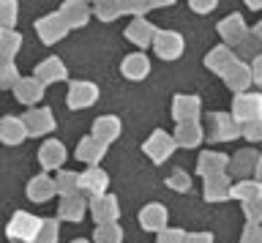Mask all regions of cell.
Masks as SVG:
<instances>
[{"label": "cell", "instance_id": "cell-31", "mask_svg": "<svg viewBox=\"0 0 262 243\" xmlns=\"http://www.w3.org/2000/svg\"><path fill=\"white\" fill-rule=\"evenodd\" d=\"M55 191L60 197H71V194H79V172H71V169H60L55 178Z\"/></svg>", "mask_w": 262, "mask_h": 243}, {"label": "cell", "instance_id": "cell-18", "mask_svg": "<svg viewBox=\"0 0 262 243\" xmlns=\"http://www.w3.org/2000/svg\"><path fill=\"white\" fill-rule=\"evenodd\" d=\"M139 224H142V230H147V232H161V230H167V208L159 205V202L145 205L142 213H139Z\"/></svg>", "mask_w": 262, "mask_h": 243}, {"label": "cell", "instance_id": "cell-23", "mask_svg": "<svg viewBox=\"0 0 262 243\" xmlns=\"http://www.w3.org/2000/svg\"><path fill=\"white\" fill-rule=\"evenodd\" d=\"M120 71H123V77H126V79L139 82V79H145L147 71H150V60H147V55L134 52V55H128V58L120 63Z\"/></svg>", "mask_w": 262, "mask_h": 243}, {"label": "cell", "instance_id": "cell-25", "mask_svg": "<svg viewBox=\"0 0 262 243\" xmlns=\"http://www.w3.org/2000/svg\"><path fill=\"white\" fill-rule=\"evenodd\" d=\"M156 33H159V30H156L147 19H142V17L134 19V22H131V25L126 28V38H128V41H134L137 47H147V44H153Z\"/></svg>", "mask_w": 262, "mask_h": 243}, {"label": "cell", "instance_id": "cell-1", "mask_svg": "<svg viewBox=\"0 0 262 243\" xmlns=\"http://www.w3.org/2000/svg\"><path fill=\"white\" fill-rule=\"evenodd\" d=\"M38 227H41V218L19 210V213L11 216V222L6 227V235L11 238V243H36Z\"/></svg>", "mask_w": 262, "mask_h": 243}, {"label": "cell", "instance_id": "cell-15", "mask_svg": "<svg viewBox=\"0 0 262 243\" xmlns=\"http://www.w3.org/2000/svg\"><path fill=\"white\" fill-rule=\"evenodd\" d=\"M88 210V200L82 194H71V197H60V205H57V218L63 222H82Z\"/></svg>", "mask_w": 262, "mask_h": 243}, {"label": "cell", "instance_id": "cell-45", "mask_svg": "<svg viewBox=\"0 0 262 243\" xmlns=\"http://www.w3.org/2000/svg\"><path fill=\"white\" fill-rule=\"evenodd\" d=\"M183 243H213V238L208 232H194V235H186Z\"/></svg>", "mask_w": 262, "mask_h": 243}, {"label": "cell", "instance_id": "cell-50", "mask_svg": "<svg viewBox=\"0 0 262 243\" xmlns=\"http://www.w3.org/2000/svg\"><path fill=\"white\" fill-rule=\"evenodd\" d=\"M71 243H90V240H85V238H77V240H71Z\"/></svg>", "mask_w": 262, "mask_h": 243}, {"label": "cell", "instance_id": "cell-48", "mask_svg": "<svg viewBox=\"0 0 262 243\" xmlns=\"http://www.w3.org/2000/svg\"><path fill=\"white\" fill-rule=\"evenodd\" d=\"M254 38H257V41H262V22H259L257 28H254Z\"/></svg>", "mask_w": 262, "mask_h": 243}, {"label": "cell", "instance_id": "cell-33", "mask_svg": "<svg viewBox=\"0 0 262 243\" xmlns=\"http://www.w3.org/2000/svg\"><path fill=\"white\" fill-rule=\"evenodd\" d=\"M22 47V36L16 30H0V60H14Z\"/></svg>", "mask_w": 262, "mask_h": 243}, {"label": "cell", "instance_id": "cell-34", "mask_svg": "<svg viewBox=\"0 0 262 243\" xmlns=\"http://www.w3.org/2000/svg\"><path fill=\"white\" fill-rule=\"evenodd\" d=\"M90 11H93L101 22H112V19H118V17H123V14H126V3H115V0H112V3H110V0H98V3H96Z\"/></svg>", "mask_w": 262, "mask_h": 243}, {"label": "cell", "instance_id": "cell-9", "mask_svg": "<svg viewBox=\"0 0 262 243\" xmlns=\"http://www.w3.org/2000/svg\"><path fill=\"white\" fill-rule=\"evenodd\" d=\"M241 137V126L235 123L232 115H224V112H216L210 115V140L213 142H227Z\"/></svg>", "mask_w": 262, "mask_h": 243}, {"label": "cell", "instance_id": "cell-16", "mask_svg": "<svg viewBox=\"0 0 262 243\" xmlns=\"http://www.w3.org/2000/svg\"><path fill=\"white\" fill-rule=\"evenodd\" d=\"M224 82H227V87L229 91H235L237 96H241L246 87L251 85V69L246 66L243 60H235L232 66H229L227 71H224Z\"/></svg>", "mask_w": 262, "mask_h": 243}, {"label": "cell", "instance_id": "cell-28", "mask_svg": "<svg viewBox=\"0 0 262 243\" xmlns=\"http://www.w3.org/2000/svg\"><path fill=\"white\" fill-rule=\"evenodd\" d=\"M104 153H106V145L104 142L93 140V137H85V140L79 142V148H77V159L85 161V164H90V167H96L98 161L104 159Z\"/></svg>", "mask_w": 262, "mask_h": 243}, {"label": "cell", "instance_id": "cell-43", "mask_svg": "<svg viewBox=\"0 0 262 243\" xmlns=\"http://www.w3.org/2000/svg\"><path fill=\"white\" fill-rule=\"evenodd\" d=\"M183 238H186L183 230H161L156 243H183Z\"/></svg>", "mask_w": 262, "mask_h": 243}, {"label": "cell", "instance_id": "cell-7", "mask_svg": "<svg viewBox=\"0 0 262 243\" xmlns=\"http://www.w3.org/2000/svg\"><path fill=\"white\" fill-rule=\"evenodd\" d=\"M22 123H25V131L30 137H44L55 128V115H52V109H47V107H36L22 118Z\"/></svg>", "mask_w": 262, "mask_h": 243}, {"label": "cell", "instance_id": "cell-47", "mask_svg": "<svg viewBox=\"0 0 262 243\" xmlns=\"http://www.w3.org/2000/svg\"><path fill=\"white\" fill-rule=\"evenodd\" d=\"M241 52H257V38H254V36H249V38H246V41L241 44Z\"/></svg>", "mask_w": 262, "mask_h": 243}, {"label": "cell", "instance_id": "cell-19", "mask_svg": "<svg viewBox=\"0 0 262 243\" xmlns=\"http://www.w3.org/2000/svg\"><path fill=\"white\" fill-rule=\"evenodd\" d=\"M229 164V156L224 153H216V150H205L200 161H196V172L202 178H210V175H224V169Z\"/></svg>", "mask_w": 262, "mask_h": 243}, {"label": "cell", "instance_id": "cell-14", "mask_svg": "<svg viewBox=\"0 0 262 243\" xmlns=\"http://www.w3.org/2000/svg\"><path fill=\"white\" fill-rule=\"evenodd\" d=\"M120 131H123V126L115 115H101V118L93 120V140L104 142V145L115 142L120 137Z\"/></svg>", "mask_w": 262, "mask_h": 243}, {"label": "cell", "instance_id": "cell-12", "mask_svg": "<svg viewBox=\"0 0 262 243\" xmlns=\"http://www.w3.org/2000/svg\"><path fill=\"white\" fill-rule=\"evenodd\" d=\"M66 156H69V153H66V145L57 142V140H49L38 148V161L44 169H60L66 164Z\"/></svg>", "mask_w": 262, "mask_h": 243}, {"label": "cell", "instance_id": "cell-42", "mask_svg": "<svg viewBox=\"0 0 262 243\" xmlns=\"http://www.w3.org/2000/svg\"><path fill=\"white\" fill-rule=\"evenodd\" d=\"M241 243H262V224H249L241 235Z\"/></svg>", "mask_w": 262, "mask_h": 243}, {"label": "cell", "instance_id": "cell-39", "mask_svg": "<svg viewBox=\"0 0 262 243\" xmlns=\"http://www.w3.org/2000/svg\"><path fill=\"white\" fill-rule=\"evenodd\" d=\"M167 186H169V189H175V191H188V189H191V178H188L183 169H175V172L167 178Z\"/></svg>", "mask_w": 262, "mask_h": 243}, {"label": "cell", "instance_id": "cell-17", "mask_svg": "<svg viewBox=\"0 0 262 243\" xmlns=\"http://www.w3.org/2000/svg\"><path fill=\"white\" fill-rule=\"evenodd\" d=\"M33 79H38L44 87L52 85V82H60V79H66V66L60 63V58H47L44 63H38V66H36Z\"/></svg>", "mask_w": 262, "mask_h": 243}, {"label": "cell", "instance_id": "cell-11", "mask_svg": "<svg viewBox=\"0 0 262 243\" xmlns=\"http://www.w3.org/2000/svg\"><path fill=\"white\" fill-rule=\"evenodd\" d=\"M196 115H200V99L196 96H175L172 101V118L180 123H196Z\"/></svg>", "mask_w": 262, "mask_h": 243}, {"label": "cell", "instance_id": "cell-4", "mask_svg": "<svg viewBox=\"0 0 262 243\" xmlns=\"http://www.w3.org/2000/svg\"><path fill=\"white\" fill-rule=\"evenodd\" d=\"M90 216L96 218V224H118V216H120V205H118V197L112 194H104L98 200H90Z\"/></svg>", "mask_w": 262, "mask_h": 243}, {"label": "cell", "instance_id": "cell-36", "mask_svg": "<svg viewBox=\"0 0 262 243\" xmlns=\"http://www.w3.org/2000/svg\"><path fill=\"white\" fill-rule=\"evenodd\" d=\"M60 238V224L55 218H44L38 227V235H36V243H57Z\"/></svg>", "mask_w": 262, "mask_h": 243}, {"label": "cell", "instance_id": "cell-8", "mask_svg": "<svg viewBox=\"0 0 262 243\" xmlns=\"http://www.w3.org/2000/svg\"><path fill=\"white\" fill-rule=\"evenodd\" d=\"M36 33L44 44H57L60 38L69 33V28H66V22L60 19V14H47V17H41L36 22Z\"/></svg>", "mask_w": 262, "mask_h": 243}, {"label": "cell", "instance_id": "cell-35", "mask_svg": "<svg viewBox=\"0 0 262 243\" xmlns=\"http://www.w3.org/2000/svg\"><path fill=\"white\" fill-rule=\"evenodd\" d=\"M93 243H123V230L118 224H101L96 227Z\"/></svg>", "mask_w": 262, "mask_h": 243}, {"label": "cell", "instance_id": "cell-27", "mask_svg": "<svg viewBox=\"0 0 262 243\" xmlns=\"http://www.w3.org/2000/svg\"><path fill=\"white\" fill-rule=\"evenodd\" d=\"M25 137H28V131H25L22 118H3L0 120V142L19 145V142H25Z\"/></svg>", "mask_w": 262, "mask_h": 243}, {"label": "cell", "instance_id": "cell-26", "mask_svg": "<svg viewBox=\"0 0 262 243\" xmlns=\"http://www.w3.org/2000/svg\"><path fill=\"white\" fill-rule=\"evenodd\" d=\"M235 60H237V58L232 55V50H229V47H216V50L208 52V58H205V66H208L213 74L224 77V71L232 66Z\"/></svg>", "mask_w": 262, "mask_h": 243}, {"label": "cell", "instance_id": "cell-41", "mask_svg": "<svg viewBox=\"0 0 262 243\" xmlns=\"http://www.w3.org/2000/svg\"><path fill=\"white\" fill-rule=\"evenodd\" d=\"M241 134H243L249 142H259V140H262V120H254V123L241 126Z\"/></svg>", "mask_w": 262, "mask_h": 243}, {"label": "cell", "instance_id": "cell-5", "mask_svg": "<svg viewBox=\"0 0 262 243\" xmlns=\"http://www.w3.org/2000/svg\"><path fill=\"white\" fill-rule=\"evenodd\" d=\"M145 156L153 159V164H161V161H167L172 156V150H175V140L167 134V131H153L147 137V142L142 145Z\"/></svg>", "mask_w": 262, "mask_h": 243}, {"label": "cell", "instance_id": "cell-38", "mask_svg": "<svg viewBox=\"0 0 262 243\" xmlns=\"http://www.w3.org/2000/svg\"><path fill=\"white\" fill-rule=\"evenodd\" d=\"M16 82H19V71L14 60H0V87H14Z\"/></svg>", "mask_w": 262, "mask_h": 243}, {"label": "cell", "instance_id": "cell-37", "mask_svg": "<svg viewBox=\"0 0 262 243\" xmlns=\"http://www.w3.org/2000/svg\"><path fill=\"white\" fill-rule=\"evenodd\" d=\"M16 22V3L14 0H0V30H14Z\"/></svg>", "mask_w": 262, "mask_h": 243}, {"label": "cell", "instance_id": "cell-30", "mask_svg": "<svg viewBox=\"0 0 262 243\" xmlns=\"http://www.w3.org/2000/svg\"><path fill=\"white\" fill-rule=\"evenodd\" d=\"M175 145H180V148H196V145L202 142V128L200 123H180L175 128Z\"/></svg>", "mask_w": 262, "mask_h": 243}, {"label": "cell", "instance_id": "cell-46", "mask_svg": "<svg viewBox=\"0 0 262 243\" xmlns=\"http://www.w3.org/2000/svg\"><path fill=\"white\" fill-rule=\"evenodd\" d=\"M191 9H194L196 14H208L210 9H216V3H213V0H208V3H196V0H194V3H191Z\"/></svg>", "mask_w": 262, "mask_h": 243}, {"label": "cell", "instance_id": "cell-40", "mask_svg": "<svg viewBox=\"0 0 262 243\" xmlns=\"http://www.w3.org/2000/svg\"><path fill=\"white\" fill-rule=\"evenodd\" d=\"M246 218H249V224H262V197L254 200V202H246Z\"/></svg>", "mask_w": 262, "mask_h": 243}, {"label": "cell", "instance_id": "cell-20", "mask_svg": "<svg viewBox=\"0 0 262 243\" xmlns=\"http://www.w3.org/2000/svg\"><path fill=\"white\" fill-rule=\"evenodd\" d=\"M11 91L16 96V101H22V104H36V101L44 99V85L33 77H19V82H16Z\"/></svg>", "mask_w": 262, "mask_h": 243}, {"label": "cell", "instance_id": "cell-3", "mask_svg": "<svg viewBox=\"0 0 262 243\" xmlns=\"http://www.w3.org/2000/svg\"><path fill=\"white\" fill-rule=\"evenodd\" d=\"M106 186H110V175L101 167H88L85 172H79V194L82 197H88V200L104 197Z\"/></svg>", "mask_w": 262, "mask_h": 243}, {"label": "cell", "instance_id": "cell-44", "mask_svg": "<svg viewBox=\"0 0 262 243\" xmlns=\"http://www.w3.org/2000/svg\"><path fill=\"white\" fill-rule=\"evenodd\" d=\"M251 82H257L262 87V55L254 58V66H251Z\"/></svg>", "mask_w": 262, "mask_h": 243}, {"label": "cell", "instance_id": "cell-24", "mask_svg": "<svg viewBox=\"0 0 262 243\" xmlns=\"http://www.w3.org/2000/svg\"><path fill=\"white\" fill-rule=\"evenodd\" d=\"M229 191H232V183H229L227 175L205 178V200L208 202H224V200H229Z\"/></svg>", "mask_w": 262, "mask_h": 243}, {"label": "cell", "instance_id": "cell-6", "mask_svg": "<svg viewBox=\"0 0 262 243\" xmlns=\"http://www.w3.org/2000/svg\"><path fill=\"white\" fill-rule=\"evenodd\" d=\"M153 50L161 60H175L183 55V38H180V33H175V30H161V33H156V38H153Z\"/></svg>", "mask_w": 262, "mask_h": 243}, {"label": "cell", "instance_id": "cell-10", "mask_svg": "<svg viewBox=\"0 0 262 243\" xmlns=\"http://www.w3.org/2000/svg\"><path fill=\"white\" fill-rule=\"evenodd\" d=\"M98 99V87L93 82H71L69 87V107L71 109H88V107H93Z\"/></svg>", "mask_w": 262, "mask_h": 243}, {"label": "cell", "instance_id": "cell-13", "mask_svg": "<svg viewBox=\"0 0 262 243\" xmlns=\"http://www.w3.org/2000/svg\"><path fill=\"white\" fill-rule=\"evenodd\" d=\"M60 19L66 22V28H82V25H88V19H90V11L88 9V3H79V0H69V3H63L60 6Z\"/></svg>", "mask_w": 262, "mask_h": 243}, {"label": "cell", "instance_id": "cell-32", "mask_svg": "<svg viewBox=\"0 0 262 243\" xmlns=\"http://www.w3.org/2000/svg\"><path fill=\"white\" fill-rule=\"evenodd\" d=\"M229 197L241 200L243 205H246V202H254V200H259V197H262V183H257V181H241V183H235V186H232Z\"/></svg>", "mask_w": 262, "mask_h": 243}, {"label": "cell", "instance_id": "cell-49", "mask_svg": "<svg viewBox=\"0 0 262 243\" xmlns=\"http://www.w3.org/2000/svg\"><path fill=\"white\" fill-rule=\"evenodd\" d=\"M254 172H257V183H262V159H259V164H257V169H254Z\"/></svg>", "mask_w": 262, "mask_h": 243}, {"label": "cell", "instance_id": "cell-2", "mask_svg": "<svg viewBox=\"0 0 262 243\" xmlns=\"http://www.w3.org/2000/svg\"><path fill=\"white\" fill-rule=\"evenodd\" d=\"M232 118L237 126L262 120V96L259 93H241L232 104Z\"/></svg>", "mask_w": 262, "mask_h": 243}, {"label": "cell", "instance_id": "cell-22", "mask_svg": "<svg viewBox=\"0 0 262 243\" xmlns=\"http://www.w3.org/2000/svg\"><path fill=\"white\" fill-rule=\"evenodd\" d=\"M257 164H259V156H257V150H251V148H243V150L237 153L235 159H229L227 169H229L232 175H237V178H246V175H251L254 169H257Z\"/></svg>", "mask_w": 262, "mask_h": 243}, {"label": "cell", "instance_id": "cell-21", "mask_svg": "<svg viewBox=\"0 0 262 243\" xmlns=\"http://www.w3.org/2000/svg\"><path fill=\"white\" fill-rule=\"evenodd\" d=\"M219 33L224 36L227 44H243L246 38H249V30H246V22H243L241 14H232V17H227V19L219 25Z\"/></svg>", "mask_w": 262, "mask_h": 243}, {"label": "cell", "instance_id": "cell-29", "mask_svg": "<svg viewBox=\"0 0 262 243\" xmlns=\"http://www.w3.org/2000/svg\"><path fill=\"white\" fill-rule=\"evenodd\" d=\"M55 194H57L55 191V181H52V178H47V175H36L28 183V197L33 202H47V200H52Z\"/></svg>", "mask_w": 262, "mask_h": 243}]
</instances>
